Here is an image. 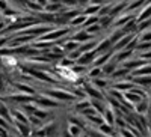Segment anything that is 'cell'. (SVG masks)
Instances as JSON below:
<instances>
[{
  "label": "cell",
  "mask_w": 151,
  "mask_h": 137,
  "mask_svg": "<svg viewBox=\"0 0 151 137\" xmlns=\"http://www.w3.org/2000/svg\"><path fill=\"white\" fill-rule=\"evenodd\" d=\"M148 107H150V99L144 98L141 103H137L134 106V113L141 115V116H145V115H148Z\"/></svg>",
  "instance_id": "cell-5"
},
{
  "label": "cell",
  "mask_w": 151,
  "mask_h": 137,
  "mask_svg": "<svg viewBox=\"0 0 151 137\" xmlns=\"http://www.w3.org/2000/svg\"><path fill=\"white\" fill-rule=\"evenodd\" d=\"M137 36H139V42H151V29L137 33Z\"/></svg>",
  "instance_id": "cell-13"
},
{
  "label": "cell",
  "mask_w": 151,
  "mask_h": 137,
  "mask_svg": "<svg viewBox=\"0 0 151 137\" xmlns=\"http://www.w3.org/2000/svg\"><path fill=\"white\" fill-rule=\"evenodd\" d=\"M33 103L40 108H56V107H62V106H64V103L58 101V99H55V98L44 96V95H36Z\"/></svg>",
  "instance_id": "cell-1"
},
{
  "label": "cell",
  "mask_w": 151,
  "mask_h": 137,
  "mask_svg": "<svg viewBox=\"0 0 151 137\" xmlns=\"http://www.w3.org/2000/svg\"><path fill=\"white\" fill-rule=\"evenodd\" d=\"M115 54V51L113 50H110V51H106V53H101V54H98L97 57H95V60H94V64L91 65V66H100V68H103L107 62L112 59V56Z\"/></svg>",
  "instance_id": "cell-4"
},
{
  "label": "cell",
  "mask_w": 151,
  "mask_h": 137,
  "mask_svg": "<svg viewBox=\"0 0 151 137\" xmlns=\"http://www.w3.org/2000/svg\"><path fill=\"white\" fill-rule=\"evenodd\" d=\"M68 131H70V134H71L73 137H80V136L85 133L83 128H80V127H77V125H74V123H68Z\"/></svg>",
  "instance_id": "cell-12"
},
{
  "label": "cell",
  "mask_w": 151,
  "mask_h": 137,
  "mask_svg": "<svg viewBox=\"0 0 151 137\" xmlns=\"http://www.w3.org/2000/svg\"><path fill=\"white\" fill-rule=\"evenodd\" d=\"M5 20V17H3V14H2V11H0V21H3Z\"/></svg>",
  "instance_id": "cell-18"
},
{
  "label": "cell",
  "mask_w": 151,
  "mask_h": 137,
  "mask_svg": "<svg viewBox=\"0 0 151 137\" xmlns=\"http://www.w3.org/2000/svg\"><path fill=\"white\" fill-rule=\"evenodd\" d=\"M98 77H104L103 68H100V66H89V69H88V72H86V78L91 81V80L98 78Z\"/></svg>",
  "instance_id": "cell-7"
},
{
  "label": "cell",
  "mask_w": 151,
  "mask_h": 137,
  "mask_svg": "<svg viewBox=\"0 0 151 137\" xmlns=\"http://www.w3.org/2000/svg\"><path fill=\"white\" fill-rule=\"evenodd\" d=\"M118 66H119L118 62H116V60H113V59H110V60L107 62V64L103 66V74H104V77H110L112 74L116 71V68H118Z\"/></svg>",
  "instance_id": "cell-8"
},
{
  "label": "cell",
  "mask_w": 151,
  "mask_h": 137,
  "mask_svg": "<svg viewBox=\"0 0 151 137\" xmlns=\"http://www.w3.org/2000/svg\"><path fill=\"white\" fill-rule=\"evenodd\" d=\"M110 50H113V44L112 41L109 39V36H101V38L98 39L97 42V47H95V51L98 54H101V53H106V51H110Z\"/></svg>",
  "instance_id": "cell-3"
},
{
  "label": "cell",
  "mask_w": 151,
  "mask_h": 137,
  "mask_svg": "<svg viewBox=\"0 0 151 137\" xmlns=\"http://www.w3.org/2000/svg\"><path fill=\"white\" fill-rule=\"evenodd\" d=\"M118 137H136V136L130 131V128H119V136Z\"/></svg>",
  "instance_id": "cell-14"
},
{
  "label": "cell",
  "mask_w": 151,
  "mask_h": 137,
  "mask_svg": "<svg viewBox=\"0 0 151 137\" xmlns=\"http://www.w3.org/2000/svg\"><path fill=\"white\" fill-rule=\"evenodd\" d=\"M147 18H151V3H147L145 6H142V9L137 12V15H136V21L137 23L144 21Z\"/></svg>",
  "instance_id": "cell-9"
},
{
  "label": "cell",
  "mask_w": 151,
  "mask_h": 137,
  "mask_svg": "<svg viewBox=\"0 0 151 137\" xmlns=\"http://www.w3.org/2000/svg\"><path fill=\"white\" fill-rule=\"evenodd\" d=\"M6 26H8V23L3 20V21H0V33H2L5 29H6Z\"/></svg>",
  "instance_id": "cell-16"
},
{
  "label": "cell",
  "mask_w": 151,
  "mask_h": 137,
  "mask_svg": "<svg viewBox=\"0 0 151 137\" xmlns=\"http://www.w3.org/2000/svg\"><path fill=\"white\" fill-rule=\"evenodd\" d=\"M35 2H36V3H40L42 8H45V6L48 5V2H50V0H35Z\"/></svg>",
  "instance_id": "cell-15"
},
{
  "label": "cell",
  "mask_w": 151,
  "mask_h": 137,
  "mask_svg": "<svg viewBox=\"0 0 151 137\" xmlns=\"http://www.w3.org/2000/svg\"><path fill=\"white\" fill-rule=\"evenodd\" d=\"M148 115H150V118H151V99H150V107H148Z\"/></svg>",
  "instance_id": "cell-17"
},
{
  "label": "cell",
  "mask_w": 151,
  "mask_h": 137,
  "mask_svg": "<svg viewBox=\"0 0 151 137\" xmlns=\"http://www.w3.org/2000/svg\"><path fill=\"white\" fill-rule=\"evenodd\" d=\"M100 8H101V5H94V3H89L86 8H83V14L85 15H98L100 12Z\"/></svg>",
  "instance_id": "cell-10"
},
{
  "label": "cell",
  "mask_w": 151,
  "mask_h": 137,
  "mask_svg": "<svg viewBox=\"0 0 151 137\" xmlns=\"http://www.w3.org/2000/svg\"><path fill=\"white\" fill-rule=\"evenodd\" d=\"M133 83L139 88H147L150 89L151 88V76H137V77H133Z\"/></svg>",
  "instance_id": "cell-6"
},
{
  "label": "cell",
  "mask_w": 151,
  "mask_h": 137,
  "mask_svg": "<svg viewBox=\"0 0 151 137\" xmlns=\"http://www.w3.org/2000/svg\"><path fill=\"white\" fill-rule=\"evenodd\" d=\"M60 45L65 48V51H67V53H70V51H73V50H77L79 45H80V42L73 41V39H68V41H65L64 44H60Z\"/></svg>",
  "instance_id": "cell-11"
},
{
  "label": "cell",
  "mask_w": 151,
  "mask_h": 137,
  "mask_svg": "<svg viewBox=\"0 0 151 137\" xmlns=\"http://www.w3.org/2000/svg\"><path fill=\"white\" fill-rule=\"evenodd\" d=\"M97 56H98V53L95 51V50L88 51V53H82L80 57L76 60V64H77V65H85V66H91L94 64V60H95Z\"/></svg>",
  "instance_id": "cell-2"
}]
</instances>
